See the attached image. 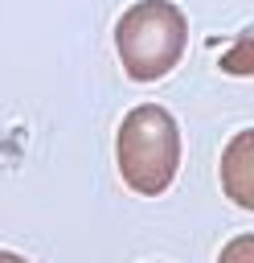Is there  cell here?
Segmentation results:
<instances>
[{
    "label": "cell",
    "mask_w": 254,
    "mask_h": 263,
    "mask_svg": "<svg viewBox=\"0 0 254 263\" xmlns=\"http://www.w3.org/2000/svg\"><path fill=\"white\" fill-rule=\"evenodd\" d=\"M0 263H29V259L16 255V251H0Z\"/></svg>",
    "instance_id": "5b68a950"
},
{
    "label": "cell",
    "mask_w": 254,
    "mask_h": 263,
    "mask_svg": "<svg viewBox=\"0 0 254 263\" xmlns=\"http://www.w3.org/2000/svg\"><path fill=\"white\" fill-rule=\"evenodd\" d=\"M115 160L127 189L139 197H160L180 168V127L160 103H139L123 115L115 132Z\"/></svg>",
    "instance_id": "6da1fadb"
},
{
    "label": "cell",
    "mask_w": 254,
    "mask_h": 263,
    "mask_svg": "<svg viewBox=\"0 0 254 263\" xmlns=\"http://www.w3.org/2000/svg\"><path fill=\"white\" fill-rule=\"evenodd\" d=\"M188 45V21L172 0H139L115 25V49L135 82H156L176 70Z\"/></svg>",
    "instance_id": "7a4b0ae2"
},
{
    "label": "cell",
    "mask_w": 254,
    "mask_h": 263,
    "mask_svg": "<svg viewBox=\"0 0 254 263\" xmlns=\"http://www.w3.org/2000/svg\"><path fill=\"white\" fill-rule=\"evenodd\" d=\"M217 263H254V234H238V238L221 251Z\"/></svg>",
    "instance_id": "277c9868"
},
{
    "label": "cell",
    "mask_w": 254,
    "mask_h": 263,
    "mask_svg": "<svg viewBox=\"0 0 254 263\" xmlns=\"http://www.w3.org/2000/svg\"><path fill=\"white\" fill-rule=\"evenodd\" d=\"M221 189L242 205L254 210V132H238L221 152Z\"/></svg>",
    "instance_id": "3957f363"
}]
</instances>
